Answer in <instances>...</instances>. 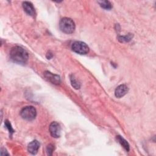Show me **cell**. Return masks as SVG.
<instances>
[{"label":"cell","mask_w":156,"mask_h":156,"mask_svg":"<svg viewBox=\"0 0 156 156\" xmlns=\"http://www.w3.org/2000/svg\"><path fill=\"white\" fill-rule=\"evenodd\" d=\"M10 59L18 64H25L29 58L27 52L22 47L16 46L12 48L10 51Z\"/></svg>","instance_id":"1"},{"label":"cell","mask_w":156,"mask_h":156,"mask_svg":"<svg viewBox=\"0 0 156 156\" xmlns=\"http://www.w3.org/2000/svg\"><path fill=\"white\" fill-rule=\"evenodd\" d=\"M59 27L65 34H72L75 30V23L71 18L66 17L63 18L60 21Z\"/></svg>","instance_id":"2"},{"label":"cell","mask_w":156,"mask_h":156,"mask_svg":"<svg viewBox=\"0 0 156 156\" xmlns=\"http://www.w3.org/2000/svg\"><path fill=\"white\" fill-rule=\"evenodd\" d=\"M20 115L25 120L32 121L36 117L37 111L33 106H26L21 110Z\"/></svg>","instance_id":"3"},{"label":"cell","mask_w":156,"mask_h":156,"mask_svg":"<svg viewBox=\"0 0 156 156\" xmlns=\"http://www.w3.org/2000/svg\"><path fill=\"white\" fill-rule=\"evenodd\" d=\"M71 48L74 52L82 55L86 54L89 52V47L88 45L85 43L80 41H74L72 44Z\"/></svg>","instance_id":"4"},{"label":"cell","mask_w":156,"mask_h":156,"mask_svg":"<svg viewBox=\"0 0 156 156\" xmlns=\"http://www.w3.org/2000/svg\"><path fill=\"white\" fill-rule=\"evenodd\" d=\"M49 132L52 137H59L61 133V128L59 124L55 121L51 122L49 126Z\"/></svg>","instance_id":"5"},{"label":"cell","mask_w":156,"mask_h":156,"mask_svg":"<svg viewBox=\"0 0 156 156\" xmlns=\"http://www.w3.org/2000/svg\"><path fill=\"white\" fill-rule=\"evenodd\" d=\"M44 76L45 78L51 82L52 83L58 85L60 83V77L59 76L53 74L48 71H46L44 73Z\"/></svg>","instance_id":"6"},{"label":"cell","mask_w":156,"mask_h":156,"mask_svg":"<svg viewBox=\"0 0 156 156\" xmlns=\"http://www.w3.org/2000/svg\"><path fill=\"white\" fill-rule=\"evenodd\" d=\"M128 91H129V88L127 86H126L124 84L120 85L118 87H117L115 89V96L118 98H122V96H124L125 94H127Z\"/></svg>","instance_id":"7"},{"label":"cell","mask_w":156,"mask_h":156,"mask_svg":"<svg viewBox=\"0 0 156 156\" xmlns=\"http://www.w3.org/2000/svg\"><path fill=\"white\" fill-rule=\"evenodd\" d=\"M23 7L24 10V11L29 15L34 16L35 13V8L33 5V4L29 1H24L23 3Z\"/></svg>","instance_id":"8"},{"label":"cell","mask_w":156,"mask_h":156,"mask_svg":"<svg viewBox=\"0 0 156 156\" xmlns=\"http://www.w3.org/2000/svg\"><path fill=\"white\" fill-rule=\"evenodd\" d=\"M40 143L37 140H34L31 141L27 146V151L32 154H36L40 147Z\"/></svg>","instance_id":"9"},{"label":"cell","mask_w":156,"mask_h":156,"mask_svg":"<svg viewBox=\"0 0 156 156\" xmlns=\"http://www.w3.org/2000/svg\"><path fill=\"white\" fill-rule=\"evenodd\" d=\"M117 140L118 141H119V143L122 146V147L127 151H129V149H130V146H129V144L128 143V142L124 139L121 136H117Z\"/></svg>","instance_id":"10"},{"label":"cell","mask_w":156,"mask_h":156,"mask_svg":"<svg viewBox=\"0 0 156 156\" xmlns=\"http://www.w3.org/2000/svg\"><path fill=\"white\" fill-rule=\"evenodd\" d=\"M70 81L71 83L72 86L75 88V89H79L80 87V82L76 79L74 76L73 74H71L70 76Z\"/></svg>","instance_id":"11"},{"label":"cell","mask_w":156,"mask_h":156,"mask_svg":"<svg viewBox=\"0 0 156 156\" xmlns=\"http://www.w3.org/2000/svg\"><path fill=\"white\" fill-rule=\"evenodd\" d=\"M98 3L99 4V5L101 7H102L103 9H105L110 10L112 7V4L108 1H98Z\"/></svg>","instance_id":"12"},{"label":"cell","mask_w":156,"mask_h":156,"mask_svg":"<svg viewBox=\"0 0 156 156\" xmlns=\"http://www.w3.org/2000/svg\"><path fill=\"white\" fill-rule=\"evenodd\" d=\"M133 37L132 34H128L124 36H119L118 40L120 42H128L131 40Z\"/></svg>","instance_id":"13"},{"label":"cell","mask_w":156,"mask_h":156,"mask_svg":"<svg viewBox=\"0 0 156 156\" xmlns=\"http://www.w3.org/2000/svg\"><path fill=\"white\" fill-rule=\"evenodd\" d=\"M54 150V145H52L51 144H49L47 146V147H46V152H47L48 155H51L52 154V152H53Z\"/></svg>","instance_id":"14"},{"label":"cell","mask_w":156,"mask_h":156,"mask_svg":"<svg viewBox=\"0 0 156 156\" xmlns=\"http://www.w3.org/2000/svg\"><path fill=\"white\" fill-rule=\"evenodd\" d=\"M5 126L6 128L8 129V130L9 131V132L11 134H12L14 132V130L13 129V128H12V127L11 126L10 122L8 120H5Z\"/></svg>","instance_id":"15"},{"label":"cell","mask_w":156,"mask_h":156,"mask_svg":"<svg viewBox=\"0 0 156 156\" xmlns=\"http://www.w3.org/2000/svg\"><path fill=\"white\" fill-rule=\"evenodd\" d=\"M46 58H47L48 59H51V58L52 57L53 55H52V52H51L50 51H49V52H48V53L46 54Z\"/></svg>","instance_id":"16"}]
</instances>
